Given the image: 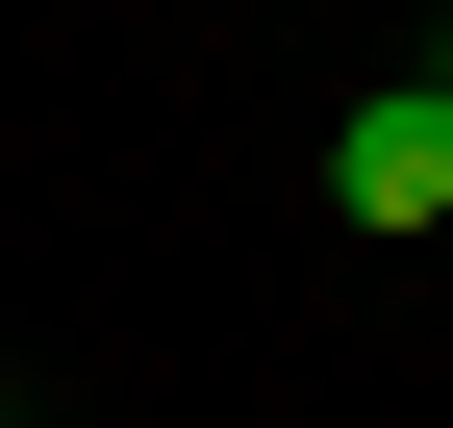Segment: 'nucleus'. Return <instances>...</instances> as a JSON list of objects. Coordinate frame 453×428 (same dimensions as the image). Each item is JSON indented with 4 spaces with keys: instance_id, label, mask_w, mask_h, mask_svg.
Instances as JSON below:
<instances>
[{
    "instance_id": "nucleus-1",
    "label": "nucleus",
    "mask_w": 453,
    "mask_h": 428,
    "mask_svg": "<svg viewBox=\"0 0 453 428\" xmlns=\"http://www.w3.org/2000/svg\"><path fill=\"white\" fill-rule=\"evenodd\" d=\"M327 202H353V227H453V101H428V76H378L353 126H327Z\"/></svg>"
},
{
    "instance_id": "nucleus-2",
    "label": "nucleus",
    "mask_w": 453,
    "mask_h": 428,
    "mask_svg": "<svg viewBox=\"0 0 453 428\" xmlns=\"http://www.w3.org/2000/svg\"><path fill=\"white\" fill-rule=\"evenodd\" d=\"M428 101H453V50H428Z\"/></svg>"
}]
</instances>
